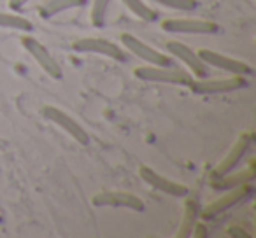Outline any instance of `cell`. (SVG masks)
Segmentation results:
<instances>
[{"label":"cell","instance_id":"21","mask_svg":"<svg viewBox=\"0 0 256 238\" xmlns=\"http://www.w3.org/2000/svg\"><path fill=\"white\" fill-rule=\"evenodd\" d=\"M30 0H9V7L18 11V9H23L26 4H28Z\"/></svg>","mask_w":256,"mask_h":238},{"label":"cell","instance_id":"12","mask_svg":"<svg viewBox=\"0 0 256 238\" xmlns=\"http://www.w3.org/2000/svg\"><path fill=\"white\" fill-rule=\"evenodd\" d=\"M139 174H140V179H142L146 184H150L153 189L164 191L165 195L176 196V198H184L190 193L186 184H181V182H178V181L164 177L162 174H158L156 170H153L151 167H146V165H142V167L139 168Z\"/></svg>","mask_w":256,"mask_h":238},{"label":"cell","instance_id":"7","mask_svg":"<svg viewBox=\"0 0 256 238\" xmlns=\"http://www.w3.org/2000/svg\"><path fill=\"white\" fill-rule=\"evenodd\" d=\"M70 47L76 53H95L116 61L126 60V54L123 53L120 46H116L107 39H102V37H81V39H76L70 44Z\"/></svg>","mask_w":256,"mask_h":238},{"label":"cell","instance_id":"11","mask_svg":"<svg viewBox=\"0 0 256 238\" xmlns=\"http://www.w3.org/2000/svg\"><path fill=\"white\" fill-rule=\"evenodd\" d=\"M200 56V60L206 65H210V67H216L220 70L230 72L234 75H251L252 74V67H249L246 61L237 60V58L226 56L223 53H218V51L212 49H200L196 53Z\"/></svg>","mask_w":256,"mask_h":238},{"label":"cell","instance_id":"22","mask_svg":"<svg viewBox=\"0 0 256 238\" xmlns=\"http://www.w3.org/2000/svg\"><path fill=\"white\" fill-rule=\"evenodd\" d=\"M228 235H232V237H246V238L251 237V235L246 233V231H240V228H237V226L228 228Z\"/></svg>","mask_w":256,"mask_h":238},{"label":"cell","instance_id":"13","mask_svg":"<svg viewBox=\"0 0 256 238\" xmlns=\"http://www.w3.org/2000/svg\"><path fill=\"white\" fill-rule=\"evenodd\" d=\"M165 47H167V51L172 54V56L178 58V60H181L182 63H184L186 67L193 72V75H196L198 79L207 77V75H209V72H207V65L200 60V56L190 46L179 42V40H168V42L165 44Z\"/></svg>","mask_w":256,"mask_h":238},{"label":"cell","instance_id":"3","mask_svg":"<svg viewBox=\"0 0 256 238\" xmlns=\"http://www.w3.org/2000/svg\"><path fill=\"white\" fill-rule=\"evenodd\" d=\"M248 86L246 81V75H234L230 77H218V79H193L192 84L188 86L193 93L196 95H218V93H230V91H237Z\"/></svg>","mask_w":256,"mask_h":238},{"label":"cell","instance_id":"2","mask_svg":"<svg viewBox=\"0 0 256 238\" xmlns=\"http://www.w3.org/2000/svg\"><path fill=\"white\" fill-rule=\"evenodd\" d=\"M252 193H254V188L251 186V182H244L240 186H235L232 189H226L224 195H221L218 200H214L212 203H209L207 207L200 209V219L202 221H212L214 217L221 216L226 210L234 209L235 205L246 202L248 198H251Z\"/></svg>","mask_w":256,"mask_h":238},{"label":"cell","instance_id":"10","mask_svg":"<svg viewBox=\"0 0 256 238\" xmlns=\"http://www.w3.org/2000/svg\"><path fill=\"white\" fill-rule=\"evenodd\" d=\"M95 207H114V209H130L136 212H144L146 205L134 193L126 191H100L92 196Z\"/></svg>","mask_w":256,"mask_h":238},{"label":"cell","instance_id":"17","mask_svg":"<svg viewBox=\"0 0 256 238\" xmlns=\"http://www.w3.org/2000/svg\"><path fill=\"white\" fill-rule=\"evenodd\" d=\"M0 28L18 30V32H32L34 25L30 19L14 12H0Z\"/></svg>","mask_w":256,"mask_h":238},{"label":"cell","instance_id":"15","mask_svg":"<svg viewBox=\"0 0 256 238\" xmlns=\"http://www.w3.org/2000/svg\"><path fill=\"white\" fill-rule=\"evenodd\" d=\"M186 198V196H184ZM200 219V205L195 198H186L184 202V214H182L181 224H179V230L176 233L178 238H186L190 235H193L195 230V224Z\"/></svg>","mask_w":256,"mask_h":238},{"label":"cell","instance_id":"18","mask_svg":"<svg viewBox=\"0 0 256 238\" xmlns=\"http://www.w3.org/2000/svg\"><path fill=\"white\" fill-rule=\"evenodd\" d=\"M121 2H123L128 11L134 12V14L139 19H142V21L153 23L158 19V12L154 11V9H151L150 5L144 4V0H121Z\"/></svg>","mask_w":256,"mask_h":238},{"label":"cell","instance_id":"20","mask_svg":"<svg viewBox=\"0 0 256 238\" xmlns=\"http://www.w3.org/2000/svg\"><path fill=\"white\" fill-rule=\"evenodd\" d=\"M109 4H110V0H93V5H92V23H93V26H96V28L104 26Z\"/></svg>","mask_w":256,"mask_h":238},{"label":"cell","instance_id":"16","mask_svg":"<svg viewBox=\"0 0 256 238\" xmlns=\"http://www.w3.org/2000/svg\"><path fill=\"white\" fill-rule=\"evenodd\" d=\"M86 4H88V0H48L46 4L40 5L39 16L44 19H50L53 16L60 14V12H65L68 9L82 7Z\"/></svg>","mask_w":256,"mask_h":238},{"label":"cell","instance_id":"9","mask_svg":"<svg viewBox=\"0 0 256 238\" xmlns=\"http://www.w3.org/2000/svg\"><path fill=\"white\" fill-rule=\"evenodd\" d=\"M22 46L25 47V51L39 63V67L46 72L50 77L53 79H62V67L56 60L53 58V54L46 49L44 44H40L36 37L32 35H23L22 37Z\"/></svg>","mask_w":256,"mask_h":238},{"label":"cell","instance_id":"8","mask_svg":"<svg viewBox=\"0 0 256 238\" xmlns=\"http://www.w3.org/2000/svg\"><path fill=\"white\" fill-rule=\"evenodd\" d=\"M42 114L48 121H51L56 126H60V128L64 130V132H67L68 135L76 140V142H79L81 146H88L90 144L88 132H86V130L82 128L78 121H76L74 117L68 116L65 110L58 109V107H54V105H46L42 109Z\"/></svg>","mask_w":256,"mask_h":238},{"label":"cell","instance_id":"5","mask_svg":"<svg viewBox=\"0 0 256 238\" xmlns=\"http://www.w3.org/2000/svg\"><path fill=\"white\" fill-rule=\"evenodd\" d=\"M120 39H121V44H123L130 53L136 54V56L140 58L142 61H146L148 65H158V67H168V65H172V56H168V54L151 47L150 44L137 39L132 33H121Z\"/></svg>","mask_w":256,"mask_h":238},{"label":"cell","instance_id":"1","mask_svg":"<svg viewBox=\"0 0 256 238\" xmlns=\"http://www.w3.org/2000/svg\"><path fill=\"white\" fill-rule=\"evenodd\" d=\"M134 75L140 81L148 82H165V84L190 86L193 81V75L188 70H182L174 65L168 67H158V65H142L134 68Z\"/></svg>","mask_w":256,"mask_h":238},{"label":"cell","instance_id":"4","mask_svg":"<svg viewBox=\"0 0 256 238\" xmlns=\"http://www.w3.org/2000/svg\"><path fill=\"white\" fill-rule=\"evenodd\" d=\"M162 28L168 33H190V35H214L220 26L210 19L202 18H167L162 21Z\"/></svg>","mask_w":256,"mask_h":238},{"label":"cell","instance_id":"6","mask_svg":"<svg viewBox=\"0 0 256 238\" xmlns=\"http://www.w3.org/2000/svg\"><path fill=\"white\" fill-rule=\"evenodd\" d=\"M252 140H254L252 132L240 133V135H238V139H237V142L234 144V147L228 151L226 156H224L223 160L220 161V165H218V167L212 170V174H210V181H216V179L226 175L228 172L235 170V168L238 167V163L242 161V158H244L246 154H248V151L251 149Z\"/></svg>","mask_w":256,"mask_h":238},{"label":"cell","instance_id":"14","mask_svg":"<svg viewBox=\"0 0 256 238\" xmlns=\"http://www.w3.org/2000/svg\"><path fill=\"white\" fill-rule=\"evenodd\" d=\"M256 175V168H254V163H249L246 168H242V170L235 172H228L226 175H223V177L216 179V181H210V186H212V189H216V191H226V189H232L235 188V186H240L244 184V182H251L252 179H254Z\"/></svg>","mask_w":256,"mask_h":238},{"label":"cell","instance_id":"19","mask_svg":"<svg viewBox=\"0 0 256 238\" xmlns=\"http://www.w3.org/2000/svg\"><path fill=\"white\" fill-rule=\"evenodd\" d=\"M154 4L164 5L167 9H174V11H182V12H192L200 5L198 0H151Z\"/></svg>","mask_w":256,"mask_h":238}]
</instances>
